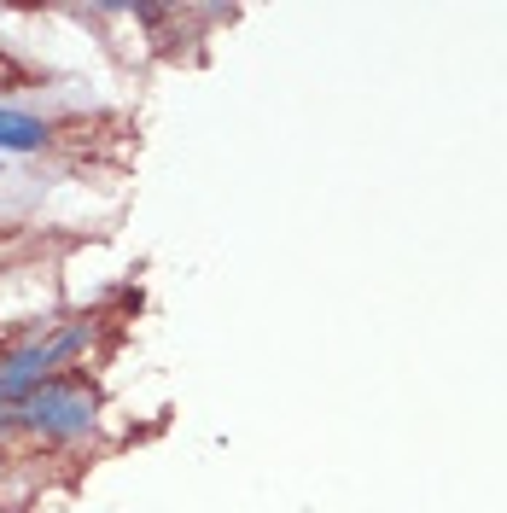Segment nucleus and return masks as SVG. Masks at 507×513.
<instances>
[{"label": "nucleus", "instance_id": "1", "mask_svg": "<svg viewBox=\"0 0 507 513\" xmlns=\"http://www.w3.org/2000/svg\"><path fill=\"white\" fill-rule=\"evenodd\" d=\"M24 426L41 432V438H88L94 432V391L88 385H76V379H47V385H35L30 403H24Z\"/></svg>", "mask_w": 507, "mask_h": 513}, {"label": "nucleus", "instance_id": "2", "mask_svg": "<svg viewBox=\"0 0 507 513\" xmlns=\"http://www.w3.org/2000/svg\"><path fill=\"white\" fill-rule=\"evenodd\" d=\"M82 344H88V327H65V333L30 344V350H12L0 362V403H30L35 385H47L53 362H65L70 350H82Z\"/></svg>", "mask_w": 507, "mask_h": 513}, {"label": "nucleus", "instance_id": "3", "mask_svg": "<svg viewBox=\"0 0 507 513\" xmlns=\"http://www.w3.org/2000/svg\"><path fill=\"white\" fill-rule=\"evenodd\" d=\"M47 140H53V129L41 117H24V111L0 105V152H41Z\"/></svg>", "mask_w": 507, "mask_h": 513}, {"label": "nucleus", "instance_id": "4", "mask_svg": "<svg viewBox=\"0 0 507 513\" xmlns=\"http://www.w3.org/2000/svg\"><path fill=\"white\" fill-rule=\"evenodd\" d=\"M12 88H24V65L12 53H0V94H12Z\"/></svg>", "mask_w": 507, "mask_h": 513}]
</instances>
